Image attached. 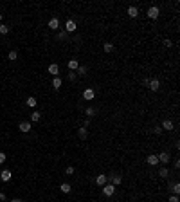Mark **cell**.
<instances>
[{
  "mask_svg": "<svg viewBox=\"0 0 180 202\" xmlns=\"http://www.w3.org/2000/svg\"><path fill=\"white\" fill-rule=\"evenodd\" d=\"M146 15H148V18H150V20H157V18H158V15H160V9H158L157 5H151Z\"/></svg>",
  "mask_w": 180,
  "mask_h": 202,
  "instance_id": "obj_1",
  "label": "cell"
},
{
  "mask_svg": "<svg viewBox=\"0 0 180 202\" xmlns=\"http://www.w3.org/2000/svg\"><path fill=\"white\" fill-rule=\"evenodd\" d=\"M114 193H115V186H114V184H104V186H103V195H106V197H112Z\"/></svg>",
  "mask_w": 180,
  "mask_h": 202,
  "instance_id": "obj_2",
  "label": "cell"
},
{
  "mask_svg": "<svg viewBox=\"0 0 180 202\" xmlns=\"http://www.w3.org/2000/svg\"><path fill=\"white\" fill-rule=\"evenodd\" d=\"M96 98V92H94V89H86V90H83V99H86V101H92Z\"/></svg>",
  "mask_w": 180,
  "mask_h": 202,
  "instance_id": "obj_3",
  "label": "cell"
},
{
  "mask_svg": "<svg viewBox=\"0 0 180 202\" xmlns=\"http://www.w3.org/2000/svg\"><path fill=\"white\" fill-rule=\"evenodd\" d=\"M74 31H76V22H74V20H67L65 33H74Z\"/></svg>",
  "mask_w": 180,
  "mask_h": 202,
  "instance_id": "obj_4",
  "label": "cell"
},
{
  "mask_svg": "<svg viewBox=\"0 0 180 202\" xmlns=\"http://www.w3.org/2000/svg\"><path fill=\"white\" fill-rule=\"evenodd\" d=\"M157 157H158V163H162L164 166L169 163V153H168V152H162V153H158Z\"/></svg>",
  "mask_w": 180,
  "mask_h": 202,
  "instance_id": "obj_5",
  "label": "cell"
},
{
  "mask_svg": "<svg viewBox=\"0 0 180 202\" xmlns=\"http://www.w3.org/2000/svg\"><path fill=\"white\" fill-rule=\"evenodd\" d=\"M18 130L24 132V134H27V132L31 130V123H29V121H22V123L18 125Z\"/></svg>",
  "mask_w": 180,
  "mask_h": 202,
  "instance_id": "obj_6",
  "label": "cell"
},
{
  "mask_svg": "<svg viewBox=\"0 0 180 202\" xmlns=\"http://www.w3.org/2000/svg\"><path fill=\"white\" fill-rule=\"evenodd\" d=\"M106 180H108V177H106L104 173H99L97 177H96V182H97V186H104V184H106Z\"/></svg>",
  "mask_w": 180,
  "mask_h": 202,
  "instance_id": "obj_7",
  "label": "cell"
},
{
  "mask_svg": "<svg viewBox=\"0 0 180 202\" xmlns=\"http://www.w3.org/2000/svg\"><path fill=\"white\" fill-rule=\"evenodd\" d=\"M146 163H148V164H151V166H157V164H158V157L155 155V153H151V155H148V157H146Z\"/></svg>",
  "mask_w": 180,
  "mask_h": 202,
  "instance_id": "obj_8",
  "label": "cell"
},
{
  "mask_svg": "<svg viewBox=\"0 0 180 202\" xmlns=\"http://www.w3.org/2000/svg\"><path fill=\"white\" fill-rule=\"evenodd\" d=\"M150 89L153 90V92H157L158 89H160V81H158V79H150Z\"/></svg>",
  "mask_w": 180,
  "mask_h": 202,
  "instance_id": "obj_9",
  "label": "cell"
},
{
  "mask_svg": "<svg viewBox=\"0 0 180 202\" xmlns=\"http://www.w3.org/2000/svg\"><path fill=\"white\" fill-rule=\"evenodd\" d=\"M110 180H112L110 184H114V186H119V184L123 182V177H121V175H117V173H114V175H112V177H110Z\"/></svg>",
  "mask_w": 180,
  "mask_h": 202,
  "instance_id": "obj_10",
  "label": "cell"
},
{
  "mask_svg": "<svg viewBox=\"0 0 180 202\" xmlns=\"http://www.w3.org/2000/svg\"><path fill=\"white\" fill-rule=\"evenodd\" d=\"M173 126H175V125H173L171 119H164L162 121V130H173Z\"/></svg>",
  "mask_w": 180,
  "mask_h": 202,
  "instance_id": "obj_11",
  "label": "cell"
},
{
  "mask_svg": "<svg viewBox=\"0 0 180 202\" xmlns=\"http://www.w3.org/2000/svg\"><path fill=\"white\" fill-rule=\"evenodd\" d=\"M0 179H2L4 182L11 180V170H2V173H0Z\"/></svg>",
  "mask_w": 180,
  "mask_h": 202,
  "instance_id": "obj_12",
  "label": "cell"
},
{
  "mask_svg": "<svg viewBox=\"0 0 180 202\" xmlns=\"http://www.w3.org/2000/svg\"><path fill=\"white\" fill-rule=\"evenodd\" d=\"M51 74H52V76H58V74H59V67L56 65V63H51L49 65V69H47Z\"/></svg>",
  "mask_w": 180,
  "mask_h": 202,
  "instance_id": "obj_13",
  "label": "cell"
},
{
  "mask_svg": "<svg viewBox=\"0 0 180 202\" xmlns=\"http://www.w3.org/2000/svg\"><path fill=\"white\" fill-rule=\"evenodd\" d=\"M128 16H130V18H137V16H139V9L135 7V5L128 7Z\"/></svg>",
  "mask_w": 180,
  "mask_h": 202,
  "instance_id": "obj_14",
  "label": "cell"
},
{
  "mask_svg": "<svg viewBox=\"0 0 180 202\" xmlns=\"http://www.w3.org/2000/svg\"><path fill=\"white\" fill-rule=\"evenodd\" d=\"M49 27L56 31V29L59 27V20H58V18H51V20H49Z\"/></svg>",
  "mask_w": 180,
  "mask_h": 202,
  "instance_id": "obj_15",
  "label": "cell"
},
{
  "mask_svg": "<svg viewBox=\"0 0 180 202\" xmlns=\"http://www.w3.org/2000/svg\"><path fill=\"white\" fill-rule=\"evenodd\" d=\"M52 87H54V90H58L59 87H61V78H59V76H54V78H52Z\"/></svg>",
  "mask_w": 180,
  "mask_h": 202,
  "instance_id": "obj_16",
  "label": "cell"
},
{
  "mask_svg": "<svg viewBox=\"0 0 180 202\" xmlns=\"http://www.w3.org/2000/svg\"><path fill=\"white\" fill-rule=\"evenodd\" d=\"M78 136H79V139H86V136H88V130H86L85 126H81V128L78 130Z\"/></svg>",
  "mask_w": 180,
  "mask_h": 202,
  "instance_id": "obj_17",
  "label": "cell"
},
{
  "mask_svg": "<svg viewBox=\"0 0 180 202\" xmlns=\"http://www.w3.org/2000/svg\"><path fill=\"white\" fill-rule=\"evenodd\" d=\"M78 67H79V62H78V60H70V62H69V69H70L72 72L78 70Z\"/></svg>",
  "mask_w": 180,
  "mask_h": 202,
  "instance_id": "obj_18",
  "label": "cell"
},
{
  "mask_svg": "<svg viewBox=\"0 0 180 202\" xmlns=\"http://www.w3.org/2000/svg\"><path fill=\"white\" fill-rule=\"evenodd\" d=\"M169 190L173 191V195H178V193H180V184H178V182H173V184L169 186Z\"/></svg>",
  "mask_w": 180,
  "mask_h": 202,
  "instance_id": "obj_19",
  "label": "cell"
},
{
  "mask_svg": "<svg viewBox=\"0 0 180 202\" xmlns=\"http://www.w3.org/2000/svg\"><path fill=\"white\" fill-rule=\"evenodd\" d=\"M158 175H160L162 179H168V175H169V170H168V168H166V166H162L160 170H158Z\"/></svg>",
  "mask_w": 180,
  "mask_h": 202,
  "instance_id": "obj_20",
  "label": "cell"
},
{
  "mask_svg": "<svg viewBox=\"0 0 180 202\" xmlns=\"http://www.w3.org/2000/svg\"><path fill=\"white\" fill-rule=\"evenodd\" d=\"M59 190H61L63 193H70V190H72V186H70V184H67V182H63L61 186H59Z\"/></svg>",
  "mask_w": 180,
  "mask_h": 202,
  "instance_id": "obj_21",
  "label": "cell"
},
{
  "mask_svg": "<svg viewBox=\"0 0 180 202\" xmlns=\"http://www.w3.org/2000/svg\"><path fill=\"white\" fill-rule=\"evenodd\" d=\"M94 114H96V108H94V106H88V108H86V110H85V116H86V117H88V119H90L92 116H94Z\"/></svg>",
  "mask_w": 180,
  "mask_h": 202,
  "instance_id": "obj_22",
  "label": "cell"
},
{
  "mask_svg": "<svg viewBox=\"0 0 180 202\" xmlns=\"http://www.w3.org/2000/svg\"><path fill=\"white\" fill-rule=\"evenodd\" d=\"M86 70H88V69H86L85 65H79V67H78V70H76V74H79V76H85Z\"/></svg>",
  "mask_w": 180,
  "mask_h": 202,
  "instance_id": "obj_23",
  "label": "cell"
},
{
  "mask_svg": "<svg viewBox=\"0 0 180 202\" xmlns=\"http://www.w3.org/2000/svg\"><path fill=\"white\" fill-rule=\"evenodd\" d=\"M40 117H42V116H40V112H32L31 114V121H32V123H38Z\"/></svg>",
  "mask_w": 180,
  "mask_h": 202,
  "instance_id": "obj_24",
  "label": "cell"
},
{
  "mask_svg": "<svg viewBox=\"0 0 180 202\" xmlns=\"http://www.w3.org/2000/svg\"><path fill=\"white\" fill-rule=\"evenodd\" d=\"M7 33H9V25L0 24V35H7Z\"/></svg>",
  "mask_w": 180,
  "mask_h": 202,
  "instance_id": "obj_25",
  "label": "cell"
},
{
  "mask_svg": "<svg viewBox=\"0 0 180 202\" xmlns=\"http://www.w3.org/2000/svg\"><path fill=\"white\" fill-rule=\"evenodd\" d=\"M103 49H104V52H112L114 51V43H104Z\"/></svg>",
  "mask_w": 180,
  "mask_h": 202,
  "instance_id": "obj_26",
  "label": "cell"
},
{
  "mask_svg": "<svg viewBox=\"0 0 180 202\" xmlns=\"http://www.w3.org/2000/svg\"><path fill=\"white\" fill-rule=\"evenodd\" d=\"M36 103H38L36 98H32V96H31V98H27V105H29V106H36Z\"/></svg>",
  "mask_w": 180,
  "mask_h": 202,
  "instance_id": "obj_27",
  "label": "cell"
},
{
  "mask_svg": "<svg viewBox=\"0 0 180 202\" xmlns=\"http://www.w3.org/2000/svg\"><path fill=\"white\" fill-rule=\"evenodd\" d=\"M7 58L13 62V60H16V58H18V52H16V51H9V56H7Z\"/></svg>",
  "mask_w": 180,
  "mask_h": 202,
  "instance_id": "obj_28",
  "label": "cell"
},
{
  "mask_svg": "<svg viewBox=\"0 0 180 202\" xmlns=\"http://www.w3.org/2000/svg\"><path fill=\"white\" fill-rule=\"evenodd\" d=\"M65 38H67V33L65 31H59L58 33V40H65Z\"/></svg>",
  "mask_w": 180,
  "mask_h": 202,
  "instance_id": "obj_29",
  "label": "cell"
},
{
  "mask_svg": "<svg viewBox=\"0 0 180 202\" xmlns=\"http://www.w3.org/2000/svg\"><path fill=\"white\" fill-rule=\"evenodd\" d=\"M65 173H67V175H74V166H69V168L65 170Z\"/></svg>",
  "mask_w": 180,
  "mask_h": 202,
  "instance_id": "obj_30",
  "label": "cell"
},
{
  "mask_svg": "<svg viewBox=\"0 0 180 202\" xmlns=\"http://www.w3.org/2000/svg\"><path fill=\"white\" fill-rule=\"evenodd\" d=\"M76 78H78V74L70 70V72H69V79H70V81H74V79H76Z\"/></svg>",
  "mask_w": 180,
  "mask_h": 202,
  "instance_id": "obj_31",
  "label": "cell"
},
{
  "mask_svg": "<svg viewBox=\"0 0 180 202\" xmlns=\"http://www.w3.org/2000/svg\"><path fill=\"white\" fill-rule=\"evenodd\" d=\"M164 45H166V47H173V42H171L169 38H166V40H164Z\"/></svg>",
  "mask_w": 180,
  "mask_h": 202,
  "instance_id": "obj_32",
  "label": "cell"
},
{
  "mask_svg": "<svg viewBox=\"0 0 180 202\" xmlns=\"http://www.w3.org/2000/svg\"><path fill=\"white\" fill-rule=\"evenodd\" d=\"M168 202H178V195H171Z\"/></svg>",
  "mask_w": 180,
  "mask_h": 202,
  "instance_id": "obj_33",
  "label": "cell"
},
{
  "mask_svg": "<svg viewBox=\"0 0 180 202\" xmlns=\"http://www.w3.org/2000/svg\"><path fill=\"white\" fill-rule=\"evenodd\" d=\"M4 163H5V153L0 152V164H4Z\"/></svg>",
  "mask_w": 180,
  "mask_h": 202,
  "instance_id": "obj_34",
  "label": "cell"
},
{
  "mask_svg": "<svg viewBox=\"0 0 180 202\" xmlns=\"http://www.w3.org/2000/svg\"><path fill=\"white\" fill-rule=\"evenodd\" d=\"M148 85H150V79L144 78V79H142V87H148Z\"/></svg>",
  "mask_w": 180,
  "mask_h": 202,
  "instance_id": "obj_35",
  "label": "cell"
},
{
  "mask_svg": "<svg viewBox=\"0 0 180 202\" xmlns=\"http://www.w3.org/2000/svg\"><path fill=\"white\" fill-rule=\"evenodd\" d=\"M155 134H162V126H155Z\"/></svg>",
  "mask_w": 180,
  "mask_h": 202,
  "instance_id": "obj_36",
  "label": "cell"
},
{
  "mask_svg": "<svg viewBox=\"0 0 180 202\" xmlns=\"http://www.w3.org/2000/svg\"><path fill=\"white\" fill-rule=\"evenodd\" d=\"M4 200H5V193L0 191V202H4Z\"/></svg>",
  "mask_w": 180,
  "mask_h": 202,
  "instance_id": "obj_37",
  "label": "cell"
},
{
  "mask_svg": "<svg viewBox=\"0 0 180 202\" xmlns=\"http://www.w3.org/2000/svg\"><path fill=\"white\" fill-rule=\"evenodd\" d=\"M11 202H22V200H20V199H13Z\"/></svg>",
  "mask_w": 180,
  "mask_h": 202,
  "instance_id": "obj_38",
  "label": "cell"
},
{
  "mask_svg": "<svg viewBox=\"0 0 180 202\" xmlns=\"http://www.w3.org/2000/svg\"><path fill=\"white\" fill-rule=\"evenodd\" d=\"M0 22H2V15H0Z\"/></svg>",
  "mask_w": 180,
  "mask_h": 202,
  "instance_id": "obj_39",
  "label": "cell"
}]
</instances>
